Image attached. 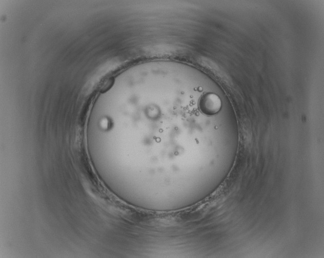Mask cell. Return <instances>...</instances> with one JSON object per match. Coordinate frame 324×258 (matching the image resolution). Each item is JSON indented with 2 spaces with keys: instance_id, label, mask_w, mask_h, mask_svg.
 Returning a JSON list of instances; mask_svg holds the SVG:
<instances>
[{
  "instance_id": "obj_1",
  "label": "cell",
  "mask_w": 324,
  "mask_h": 258,
  "mask_svg": "<svg viewBox=\"0 0 324 258\" xmlns=\"http://www.w3.org/2000/svg\"><path fill=\"white\" fill-rule=\"evenodd\" d=\"M201 107L205 113L208 115L214 114L218 112L221 107L220 99L214 94H208L201 100Z\"/></svg>"
}]
</instances>
